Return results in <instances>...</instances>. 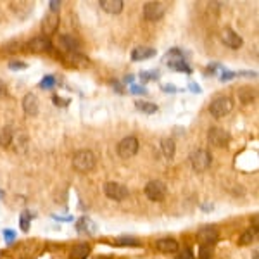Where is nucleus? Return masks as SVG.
<instances>
[{
  "instance_id": "1",
  "label": "nucleus",
  "mask_w": 259,
  "mask_h": 259,
  "mask_svg": "<svg viewBox=\"0 0 259 259\" xmlns=\"http://www.w3.org/2000/svg\"><path fill=\"white\" fill-rule=\"evenodd\" d=\"M95 162H97V159H95V154L92 150L83 149V150H78L73 156V168L80 173L92 171L95 168Z\"/></svg>"
},
{
  "instance_id": "2",
  "label": "nucleus",
  "mask_w": 259,
  "mask_h": 259,
  "mask_svg": "<svg viewBox=\"0 0 259 259\" xmlns=\"http://www.w3.org/2000/svg\"><path fill=\"white\" fill-rule=\"evenodd\" d=\"M162 63L173 71H183V73H192L190 66L185 63V57H183V52L180 49H171L168 54L164 55V59Z\"/></svg>"
},
{
  "instance_id": "3",
  "label": "nucleus",
  "mask_w": 259,
  "mask_h": 259,
  "mask_svg": "<svg viewBox=\"0 0 259 259\" xmlns=\"http://www.w3.org/2000/svg\"><path fill=\"white\" fill-rule=\"evenodd\" d=\"M232 109H233V100L230 97H216L209 104V113L214 118H223V116L232 113Z\"/></svg>"
},
{
  "instance_id": "4",
  "label": "nucleus",
  "mask_w": 259,
  "mask_h": 259,
  "mask_svg": "<svg viewBox=\"0 0 259 259\" xmlns=\"http://www.w3.org/2000/svg\"><path fill=\"white\" fill-rule=\"evenodd\" d=\"M190 162H192L194 171L202 173V171H206L209 166H211L212 156H211V152H209V150L199 149V150H195V152H192V156H190Z\"/></svg>"
},
{
  "instance_id": "5",
  "label": "nucleus",
  "mask_w": 259,
  "mask_h": 259,
  "mask_svg": "<svg viewBox=\"0 0 259 259\" xmlns=\"http://www.w3.org/2000/svg\"><path fill=\"white\" fill-rule=\"evenodd\" d=\"M166 194H168V189H166V185L161 180H152L146 185V195L154 202L164 200Z\"/></svg>"
},
{
  "instance_id": "6",
  "label": "nucleus",
  "mask_w": 259,
  "mask_h": 259,
  "mask_svg": "<svg viewBox=\"0 0 259 259\" xmlns=\"http://www.w3.org/2000/svg\"><path fill=\"white\" fill-rule=\"evenodd\" d=\"M104 194H106L109 199L118 200V202L125 200L126 197L130 195L128 189H126L125 185H123V183H116V181H107V183L104 185Z\"/></svg>"
},
{
  "instance_id": "7",
  "label": "nucleus",
  "mask_w": 259,
  "mask_h": 259,
  "mask_svg": "<svg viewBox=\"0 0 259 259\" xmlns=\"http://www.w3.org/2000/svg\"><path fill=\"white\" fill-rule=\"evenodd\" d=\"M138 152V140L135 137H126L118 144V156L121 159H130Z\"/></svg>"
},
{
  "instance_id": "8",
  "label": "nucleus",
  "mask_w": 259,
  "mask_h": 259,
  "mask_svg": "<svg viewBox=\"0 0 259 259\" xmlns=\"http://www.w3.org/2000/svg\"><path fill=\"white\" fill-rule=\"evenodd\" d=\"M166 7L161 2H147L144 5V17L150 23H156V21H161L162 16H164Z\"/></svg>"
},
{
  "instance_id": "9",
  "label": "nucleus",
  "mask_w": 259,
  "mask_h": 259,
  "mask_svg": "<svg viewBox=\"0 0 259 259\" xmlns=\"http://www.w3.org/2000/svg\"><path fill=\"white\" fill-rule=\"evenodd\" d=\"M208 142L214 147H227L230 142V133L223 128H211L208 133Z\"/></svg>"
},
{
  "instance_id": "10",
  "label": "nucleus",
  "mask_w": 259,
  "mask_h": 259,
  "mask_svg": "<svg viewBox=\"0 0 259 259\" xmlns=\"http://www.w3.org/2000/svg\"><path fill=\"white\" fill-rule=\"evenodd\" d=\"M59 23H61L59 12H49L42 21L43 35H54V33L57 32V28H59Z\"/></svg>"
},
{
  "instance_id": "11",
  "label": "nucleus",
  "mask_w": 259,
  "mask_h": 259,
  "mask_svg": "<svg viewBox=\"0 0 259 259\" xmlns=\"http://www.w3.org/2000/svg\"><path fill=\"white\" fill-rule=\"evenodd\" d=\"M197 240L200 245H212L218 240V230L214 227H204L197 232Z\"/></svg>"
},
{
  "instance_id": "12",
  "label": "nucleus",
  "mask_w": 259,
  "mask_h": 259,
  "mask_svg": "<svg viewBox=\"0 0 259 259\" xmlns=\"http://www.w3.org/2000/svg\"><path fill=\"white\" fill-rule=\"evenodd\" d=\"M28 49L32 52H47L52 49V42L49 36H35L28 42Z\"/></svg>"
},
{
  "instance_id": "13",
  "label": "nucleus",
  "mask_w": 259,
  "mask_h": 259,
  "mask_svg": "<svg viewBox=\"0 0 259 259\" xmlns=\"http://www.w3.org/2000/svg\"><path fill=\"white\" fill-rule=\"evenodd\" d=\"M76 232H78L80 235H95V233H97V225H95L90 218L83 216V218H80V220L76 221Z\"/></svg>"
},
{
  "instance_id": "14",
  "label": "nucleus",
  "mask_w": 259,
  "mask_h": 259,
  "mask_svg": "<svg viewBox=\"0 0 259 259\" xmlns=\"http://www.w3.org/2000/svg\"><path fill=\"white\" fill-rule=\"evenodd\" d=\"M223 42H225V45H227V47L237 50V49L242 47L243 40H242V36H240L239 33L233 32L232 28H227V30L223 32Z\"/></svg>"
},
{
  "instance_id": "15",
  "label": "nucleus",
  "mask_w": 259,
  "mask_h": 259,
  "mask_svg": "<svg viewBox=\"0 0 259 259\" xmlns=\"http://www.w3.org/2000/svg\"><path fill=\"white\" fill-rule=\"evenodd\" d=\"M156 249L162 254H175L178 251V242L171 237H164L156 242Z\"/></svg>"
},
{
  "instance_id": "16",
  "label": "nucleus",
  "mask_w": 259,
  "mask_h": 259,
  "mask_svg": "<svg viewBox=\"0 0 259 259\" xmlns=\"http://www.w3.org/2000/svg\"><path fill=\"white\" fill-rule=\"evenodd\" d=\"M38 98L35 94H26L23 97V111L28 116H36L38 114Z\"/></svg>"
},
{
  "instance_id": "17",
  "label": "nucleus",
  "mask_w": 259,
  "mask_h": 259,
  "mask_svg": "<svg viewBox=\"0 0 259 259\" xmlns=\"http://www.w3.org/2000/svg\"><path fill=\"white\" fill-rule=\"evenodd\" d=\"M59 43L63 45L64 50H67V54H69V52H78L80 47H81V42H80L75 35H69V33H66V35H61Z\"/></svg>"
},
{
  "instance_id": "18",
  "label": "nucleus",
  "mask_w": 259,
  "mask_h": 259,
  "mask_svg": "<svg viewBox=\"0 0 259 259\" xmlns=\"http://www.w3.org/2000/svg\"><path fill=\"white\" fill-rule=\"evenodd\" d=\"M98 5H100L102 11L109 12V14H119L123 11V5L125 4H123L121 0H100Z\"/></svg>"
},
{
  "instance_id": "19",
  "label": "nucleus",
  "mask_w": 259,
  "mask_h": 259,
  "mask_svg": "<svg viewBox=\"0 0 259 259\" xmlns=\"http://www.w3.org/2000/svg\"><path fill=\"white\" fill-rule=\"evenodd\" d=\"M154 55H156V49L137 47V49H133V52H131V59L133 61H146V59H152Z\"/></svg>"
},
{
  "instance_id": "20",
  "label": "nucleus",
  "mask_w": 259,
  "mask_h": 259,
  "mask_svg": "<svg viewBox=\"0 0 259 259\" xmlns=\"http://www.w3.org/2000/svg\"><path fill=\"white\" fill-rule=\"evenodd\" d=\"M90 254V247L86 243H78V245H73L69 252L71 259H86V256Z\"/></svg>"
},
{
  "instance_id": "21",
  "label": "nucleus",
  "mask_w": 259,
  "mask_h": 259,
  "mask_svg": "<svg viewBox=\"0 0 259 259\" xmlns=\"http://www.w3.org/2000/svg\"><path fill=\"white\" fill-rule=\"evenodd\" d=\"M161 150L164 154L166 159H173L175 152H177V147H175V142L171 138H162L161 140Z\"/></svg>"
},
{
  "instance_id": "22",
  "label": "nucleus",
  "mask_w": 259,
  "mask_h": 259,
  "mask_svg": "<svg viewBox=\"0 0 259 259\" xmlns=\"http://www.w3.org/2000/svg\"><path fill=\"white\" fill-rule=\"evenodd\" d=\"M66 61L71 66H78V67H83L88 64V59L83 57L81 54H78V52H69V54H66Z\"/></svg>"
},
{
  "instance_id": "23",
  "label": "nucleus",
  "mask_w": 259,
  "mask_h": 259,
  "mask_svg": "<svg viewBox=\"0 0 259 259\" xmlns=\"http://www.w3.org/2000/svg\"><path fill=\"white\" fill-rule=\"evenodd\" d=\"M239 98L242 104H252L256 98V94L252 92V88H249V86H245V88H240L239 90Z\"/></svg>"
},
{
  "instance_id": "24",
  "label": "nucleus",
  "mask_w": 259,
  "mask_h": 259,
  "mask_svg": "<svg viewBox=\"0 0 259 259\" xmlns=\"http://www.w3.org/2000/svg\"><path fill=\"white\" fill-rule=\"evenodd\" d=\"M12 137H14V131H12V128H11V126H5V128L0 131V146L9 147L12 144Z\"/></svg>"
},
{
  "instance_id": "25",
  "label": "nucleus",
  "mask_w": 259,
  "mask_h": 259,
  "mask_svg": "<svg viewBox=\"0 0 259 259\" xmlns=\"http://www.w3.org/2000/svg\"><path fill=\"white\" fill-rule=\"evenodd\" d=\"M135 107H137L138 111H142V113L146 114H154L157 111V106L152 102H144V100H138V102H135Z\"/></svg>"
},
{
  "instance_id": "26",
  "label": "nucleus",
  "mask_w": 259,
  "mask_h": 259,
  "mask_svg": "<svg viewBox=\"0 0 259 259\" xmlns=\"http://www.w3.org/2000/svg\"><path fill=\"white\" fill-rule=\"evenodd\" d=\"M256 235H258V228H256V227L249 228L247 232L240 237V243H242V245H247V243H251L252 240L256 239Z\"/></svg>"
},
{
  "instance_id": "27",
  "label": "nucleus",
  "mask_w": 259,
  "mask_h": 259,
  "mask_svg": "<svg viewBox=\"0 0 259 259\" xmlns=\"http://www.w3.org/2000/svg\"><path fill=\"white\" fill-rule=\"evenodd\" d=\"M30 221H32V214L28 211H23L19 216V227L23 232H28L30 230Z\"/></svg>"
},
{
  "instance_id": "28",
  "label": "nucleus",
  "mask_w": 259,
  "mask_h": 259,
  "mask_svg": "<svg viewBox=\"0 0 259 259\" xmlns=\"http://www.w3.org/2000/svg\"><path fill=\"white\" fill-rule=\"evenodd\" d=\"M116 243H118V245H133V247H138V245H140V242H138L137 239H133V237H121V239L116 240Z\"/></svg>"
},
{
  "instance_id": "29",
  "label": "nucleus",
  "mask_w": 259,
  "mask_h": 259,
  "mask_svg": "<svg viewBox=\"0 0 259 259\" xmlns=\"http://www.w3.org/2000/svg\"><path fill=\"white\" fill-rule=\"evenodd\" d=\"M199 259H212V245H200Z\"/></svg>"
},
{
  "instance_id": "30",
  "label": "nucleus",
  "mask_w": 259,
  "mask_h": 259,
  "mask_svg": "<svg viewBox=\"0 0 259 259\" xmlns=\"http://www.w3.org/2000/svg\"><path fill=\"white\" fill-rule=\"evenodd\" d=\"M55 85V78L54 76H43V80L40 81V88H43V90H50L52 86Z\"/></svg>"
},
{
  "instance_id": "31",
  "label": "nucleus",
  "mask_w": 259,
  "mask_h": 259,
  "mask_svg": "<svg viewBox=\"0 0 259 259\" xmlns=\"http://www.w3.org/2000/svg\"><path fill=\"white\" fill-rule=\"evenodd\" d=\"M157 78H159V73H157V71H142L140 73L142 81H149V80H157Z\"/></svg>"
},
{
  "instance_id": "32",
  "label": "nucleus",
  "mask_w": 259,
  "mask_h": 259,
  "mask_svg": "<svg viewBox=\"0 0 259 259\" xmlns=\"http://www.w3.org/2000/svg\"><path fill=\"white\" fill-rule=\"evenodd\" d=\"M9 69H12V71L26 69V63H23V61H11V63H9Z\"/></svg>"
},
{
  "instance_id": "33",
  "label": "nucleus",
  "mask_w": 259,
  "mask_h": 259,
  "mask_svg": "<svg viewBox=\"0 0 259 259\" xmlns=\"http://www.w3.org/2000/svg\"><path fill=\"white\" fill-rule=\"evenodd\" d=\"M237 76V73H233V71H228V69H221V81H230V80H233Z\"/></svg>"
},
{
  "instance_id": "34",
  "label": "nucleus",
  "mask_w": 259,
  "mask_h": 259,
  "mask_svg": "<svg viewBox=\"0 0 259 259\" xmlns=\"http://www.w3.org/2000/svg\"><path fill=\"white\" fill-rule=\"evenodd\" d=\"M4 239L7 243H12L14 242V239H16V232L14 230H9V228H5L4 230Z\"/></svg>"
},
{
  "instance_id": "35",
  "label": "nucleus",
  "mask_w": 259,
  "mask_h": 259,
  "mask_svg": "<svg viewBox=\"0 0 259 259\" xmlns=\"http://www.w3.org/2000/svg\"><path fill=\"white\" fill-rule=\"evenodd\" d=\"M177 259H195V256H194L192 249H185V251H181L180 254L177 256Z\"/></svg>"
},
{
  "instance_id": "36",
  "label": "nucleus",
  "mask_w": 259,
  "mask_h": 259,
  "mask_svg": "<svg viewBox=\"0 0 259 259\" xmlns=\"http://www.w3.org/2000/svg\"><path fill=\"white\" fill-rule=\"evenodd\" d=\"M130 92H131V94H135V95H146L147 94L146 88H144V86H138V85L130 86Z\"/></svg>"
},
{
  "instance_id": "37",
  "label": "nucleus",
  "mask_w": 259,
  "mask_h": 259,
  "mask_svg": "<svg viewBox=\"0 0 259 259\" xmlns=\"http://www.w3.org/2000/svg\"><path fill=\"white\" fill-rule=\"evenodd\" d=\"M49 5H50V12H57L61 7V2H57V0H50L49 2Z\"/></svg>"
},
{
  "instance_id": "38",
  "label": "nucleus",
  "mask_w": 259,
  "mask_h": 259,
  "mask_svg": "<svg viewBox=\"0 0 259 259\" xmlns=\"http://www.w3.org/2000/svg\"><path fill=\"white\" fill-rule=\"evenodd\" d=\"M4 97H7V85L0 80V98H4Z\"/></svg>"
},
{
  "instance_id": "39",
  "label": "nucleus",
  "mask_w": 259,
  "mask_h": 259,
  "mask_svg": "<svg viewBox=\"0 0 259 259\" xmlns=\"http://www.w3.org/2000/svg\"><path fill=\"white\" fill-rule=\"evenodd\" d=\"M162 90L168 92V94H177L178 88L175 85H162Z\"/></svg>"
},
{
  "instance_id": "40",
  "label": "nucleus",
  "mask_w": 259,
  "mask_h": 259,
  "mask_svg": "<svg viewBox=\"0 0 259 259\" xmlns=\"http://www.w3.org/2000/svg\"><path fill=\"white\" fill-rule=\"evenodd\" d=\"M189 88H190V90H192L194 92V94H200V92H202V90H200V86L199 85H197V83H190V85H189Z\"/></svg>"
},
{
  "instance_id": "41",
  "label": "nucleus",
  "mask_w": 259,
  "mask_h": 259,
  "mask_svg": "<svg viewBox=\"0 0 259 259\" xmlns=\"http://www.w3.org/2000/svg\"><path fill=\"white\" fill-rule=\"evenodd\" d=\"M54 220H59V221H73V218H59V216H54Z\"/></svg>"
},
{
  "instance_id": "42",
  "label": "nucleus",
  "mask_w": 259,
  "mask_h": 259,
  "mask_svg": "<svg viewBox=\"0 0 259 259\" xmlns=\"http://www.w3.org/2000/svg\"><path fill=\"white\" fill-rule=\"evenodd\" d=\"M54 102L57 104V106H59V102H66V104H67V100H63V98H59V97H54Z\"/></svg>"
},
{
  "instance_id": "43",
  "label": "nucleus",
  "mask_w": 259,
  "mask_h": 259,
  "mask_svg": "<svg viewBox=\"0 0 259 259\" xmlns=\"http://www.w3.org/2000/svg\"><path fill=\"white\" fill-rule=\"evenodd\" d=\"M125 83H133V76H131V75L126 76V78H125Z\"/></svg>"
},
{
  "instance_id": "44",
  "label": "nucleus",
  "mask_w": 259,
  "mask_h": 259,
  "mask_svg": "<svg viewBox=\"0 0 259 259\" xmlns=\"http://www.w3.org/2000/svg\"><path fill=\"white\" fill-rule=\"evenodd\" d=\"M0 199H4V192L2 190H0Z\"/></svg>"
},
{
  "instance_id": "45",
  "label": "nucleus",
  "mask_w": 259,
  "mask_h": 259,
  "mask_svg": "<svg viewBox=\"0 0 259 259\" xmlns=\"http://www.w3.org/2000/svg\"><path fill=\"white\" fill-rule=\"evenodd\" d=\"M254 259H258V251H254Z\"/></svg>"
},
{
  "instance_id": "46",
  "label": "nucleus",
  "mask_w": 259,
  "mask_h": 259,
  "mask_svg": "<svg viewBox=\"0 0 259 259\" xmlns=\"http://www.w3.org/2000/svg\"><path fill=\"white\" fill-rule=\"evenodd\" d=\"M95 259H109V258H95Z\"/></svg>"
}]
</instances>
